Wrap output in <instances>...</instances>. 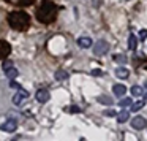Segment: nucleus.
Here are the masks:
<instances>
[{
  "label": "nucleus",
  "mask_w": 147,
  "mask_h": 141,
  "mask_svg": "<svg viewBox=\"0 0 147 141\" xmlns=\"http://www.w3.org/2000/svg\"><path fill=\"white\" fill-rule=\"evenodd\" d=\"M30 24V18L22 11H16V13L10 14V26L13 29H26Z\"/></svg>",
  "instance_id": "obj_1"
},
{
  "label": "nucleus",
  "mask_w": 147,
  "mask_h": 141,
  "mask_svg": "<svg viewBox=\"0 0 147 141\" xmlns=\"http://www.w3.org/2000/svg\"><path fill=\"white\" fill-rule=\"evenodd\" d=\"M109 51V43L106 40H98V41L93 45V54L95 56H105Z\"/></svg>",
  "instance_id": "obj_2"
},
{
  "label": "nucleus",
  "mask_w": 147,
  "mask_h": 141,
  "mask_svg": "<svg viewBox=\"0 0 147 141\" xmlns=\"http://www.w3.org/2000/svg\"><path fill=\"white\" fill-rule=\"evenodd\" d=\"M27 98H29V92H27V90H24L22 87H19V89H16V94L13 95V103L16 106H21Z\"/></svg>",
  "instance_id": "obj_3"
},
{
  "label": "nucleus",
  "mask_w": 147,
  "mask_h": 141,
  "mask_svg": "<svg viewBox=\"0 0 147 141\" xmlns=\"http://www.w3.org/2000/svg\"><path fill=\"white\" fill-rule=\"evenodd\" d=\"M131 127L134 128V130H142V128L147 127V119L144 117V116H134L133 119H131Z\"/></svg>",
  "instance_id": "obj_4"
},
{
  "label": "nucleus",
  "mask_w": 147,
  "mask_h": 141,
  "mask_svg": "<svg viewBox=\"0 0 147 141\" xmlns=\"http://www.w3.org/2000/svg\"><path fill=\"white\" fill-rule=\"evenodd\" d=\"M16 128H18V121H16V119H7L3 124L0 125V130L8 132V133H13V132H16Z\"/></svg>",
  "instance_id": "obj_5"
},
{
  "label": "nucleus",
  "mask_w": 147,
  "mask_h": 141,
  "mask_svg": "<svg viewBox=\"0 0 147 141\" xmlns=\"http://www.w3.org/2000/svg\"><path fill=\"white\" fill-rule=\"evenodd\" d=\"M35 98L38 103H48L49 98H51V94H49L48 89H38L35 94Z\"/></svg>",
  "instance_id": "obj_6"
},
{
  "label": "nucleus",
  "mask_w": 147,
  "mask_h": 141,
  "mask_svg": "<svg viewBox=\"0 0 147 141\" xmlns=\"http://www.w3.org/2000/svg\"><path fill=\"white\" fill-rule=\"evenodd\" d=\"M78 46L82 48V49L92 48V38H89V37H79V38H78Z\"/></svg>",
  "instance_id": "obj_7"
},
{
  "label": "nucleus",
  "mask_w": 147,
  "mask_h": 141,
  "mask_svg": "<svg viewBox=\"0 0 147 141\" xmlns=\"http://www.w3.org/2000/svg\"><path fill=\"white\" fill-rule=\"evenodd\" d=\"M112 94H114L115 97H123L125 94H127V87H125L123 84H114V86H112Z\"/></svg>",
  "instance_id": "obj_8"
},
{
  "label": "nucleus",
  "mask_w": 147,
  "mask_h": 141,
  "mask_svg": "<svg viewBox=\"0 0 147 141\" xmlns=\"http://www.w3.org/2000/svg\"><path fill=\"white\" fill-rule=\"evenodd\" d=\"M115 117H117L119 124H123V122H127L128 119H130V111H120V113L115 114Z\"/></svg>",
  "instance_id": "obj_9"
},
{
  "label": "nucleus",
  "mask_w": 147,
  "mask_h": 141,
  "mask_svg": "<svg viewBox=\"0 0 147 141\" xmlns=\"http://www.w3.org/2000/svg\"><path fill=\"white\" fill-rule=\"evenodd\" d=\"M128 75H130V71H128L125 67H117V70H115V76L120 78V79H127Z\"/></svg>",
  "instance_id": "obj_10"
},
{
  "label": "nucleus",
  "mask_w": 147,
  "mask_h": 141,
  "mask_svg": "<svg viewBox=\"0 0 147 141\" xmlns=\"http://www.w3.org/2000/svg\"><path fill=\"white\" fill-rule=\"evenodd\" d=\"M3 73L7 75L10 79H14V78L19 75V71H18V68H14V65H13V67H10V68H7V70H3Z\"/></svg>",
  "instance_id": "obj_11"
},
{
  "label": "nucleus",
  "mask_w": 147,
  "mask_h": 141,
  "mask_svg": "<svg viewBox=\"0 0 147 141\" xmlns=\"http://www.w3.org/2000/svg\"><path fill=\"white\" fill-rule=\"evenodd\" d=\"M138 46V38L133 35V33H130V37H128V48L131 49V51H134Z\"/></svg>",
  "instance_id": "obj_12"
},
{
  "label": "nucleus",
  "mask_w": 147,
  "mask_h": 141,
  "mask_svg": "<svg viewBox=\"0 0 147 141\" xmlns=\"http://www.w3.org/2000/svg\"><path fill=\"white\" fill-rule=\"evenodd\" d=\"M142 94H144L142 86H133L131 87V95L133 97H142Z\"/></svg>",
  "instance_id": "obj_13"
},
{
  "label": "nucleus",
  "mask_w": 147,
  "mask_h": 141,
  "mask_svg": "<svg viewBox=\"0 0 147 141\" xmlns=\"http://www.w3.org/2000/svg\"><path fill=\"white\" fill-rule=\"evenodd\" d=\"M112 60L115 62V64H127V56L125 54H114V57H112Z\"/></svg>",
  "instance_id": "obj_14"
},
{
  "label": "nucleus",
  "mask_w": 147,
  "mask_h": 141,
  "mask_svg": "<svg viewBox=\"0 0 147 141\" xmlns=\"http://www.w3.org/2000/svg\"><path fill=\"white\" fill-rule=\"evenodd\" d=\"M98 103H101V105H112L114 100L108 95H101V97H98Z\"/></svg>",
  "instance_id": "obj_15"
},
{
  "label": "nucleus",
  "mask_w": 147,
  "mask_h": 141,
  "mask_svg": "<svg viewBox=\"0 0 147 141\" xmlns=\"http://www.w3.org/2000/svg\"><path fill=\"white\" fill-rule=\"evenodd\" d=\"M144 106H146V100H139V102H136L133 105L131 103V111H139V109H142Z\"/></svg>",
  "instance_id": "obj_16"
},
{
  "label": "nucleus",
  "mask_w": 147,
  "mask_h": 141,
  "mask_svg": "<svg viewBox=\"0 0 147 141\" xmlns=\"http://www.w3.org/2000/svg\"><path fill=\"white\" fill-rule=\"evenodd\" d=\"M67 76H68V73H67V71H63V70H59L57 73L54 75V78H55L57 81H63V79H67Z\"/></svg>",
  "instance_id": "obj_17"
},
{
  "label": "nucleus",
  "mask_w": 147,
  "mask_h": 141,
  "mask_svg": "<svg viewBox=\"0 0 147 141\" xmlns=\"http://www.w3.org/2000/svg\"><path fill=\"white\" fill-rule=\"evenodd\" d=\"M131 103H133V100L131 98H123L119 102V106H122V108H127V106H131Z\"/></svg>",
  "instance_id": "obj_18"
},
{
  "label": "nucleus",
  "mask_w": 147,
  "mask_h": 141,
  "mask_svg": "<svg viewBox=\"0 0 147 141\" xmlns=\"http://www.w3.org/2000/svg\"><path fill=\"white\" fill-rule=\"evenodd\" d=\"M115 114H117V111H114V109H106L105 111L106 117H115Z\"/></svg>",
  "instance_id": "obj_19"
},
{
  "label": "nucleus",
  "mask_w": 147,
  "mask_h": 141,
  "mask_svg": "<svg viewBox=\"0 0 147 141\" xmlns=\"http://www.w3.org/2000/svg\"><path fill=\"white\" fill-rule=\"evenodd\" d=\"M13 67V62L11 60H3V64H2V70H7V68Z\"/></svg>",
  "instance_id": "obj_20"
},
{
  "label": "nucleus",
  "mask_w": 147,
  "mask_h": 141,
  "mask_svg": "<svg viewBox=\"0 0 147 141\" xmlns=\"http://www.w3.org/2000/svg\"><path fill=\"white\" fill-rule=\"evenodd\" d=\"M90 75H92V76H103V71L100 70V68H95V70L90 71Z\"/></svg>",
  "instance_id": "obj_21"
},
{
  "label": "nucleus",
  "mask_w": 147,
  "mask_h": 141,
  "mask_svg": "<svg viewBox=\"0 0 147 141\" xmlns=\"http://www.w3.org/2000/svg\"><path fill=\"white\" fill-rule=\"evenodd\" d=\"M68 111H70V113H74V114H76V113H81V108H79V106H70V108H68Z\"/></svg>",
  "instance_id": "obj_22"
},
{
  "label": "nucleus",
  "mask_w": 147,
  "mask_h": 141,
  "mask_svg": "<svg viewBox=\"0 0 147 141\" xmlns=\"http://www.w3.org/2000/svg\"><path fill=\"white\" fill-rule=\"evenodd\" d=\"M146 38H147V30L144 29V30H141V32H139V40H141V41H144Z\"/></svg>",
  "instance_id": "obj_23"
},
{
  "label": "nucleus",
  "mask_w": 147,
  "mask_h": 141,
  "mask_svg": "<svg viewBox=\"0 0 147 141\" xmlns=\"http://www.w3.org/2000/svg\"><path fill=\"white\" fill-rule=\"evenodd\" d=\"M10 87H11V89H19L21 86H19V84H18V83H14L13 79H11V81H10Z\"/></svg>",
  "instance_id": "obj_24"
},
{
  "label": "nucleus",
  "mask_w": 147,
  "mask_h": 141,
  "mask_svg": "<svg viewBox=\"0 0 147 141\" xmlns=\"http://www.w3.org/2000/svg\"><path fill=\"white\" fill-rule=\"evenodd\" d=\"M93 5H95V7H98V5H100V0H93Z\"/></svg>",
  "instance_id": "obj_25"
},
{
  "label": "nucleus",
  "mask_w": 147,
  "mask_h": 141,
  "mask_svg": "<svg viewBox=\"0 0 147 141\" xmlns=\"http://www.w3.org/2000/svg\"><path fill=\"white\" fill-rule=\"evenodd\" d=\"M144 89H147V84H146V86H144Z\"/></svg>",
  "instance_id": "obj_26"
},
{
  "label": "nucleus",
  "mask_w": 147,
  "mask_h": 141,
  "mask_svg": "<svg viewBox=\"0 0 147 141\" xmlns=\"http://www.w3.org/2000/svg\"><path fill=\"white\" fill-rule=\"evenodd\" d=\"M144 97H146V100H147V94H146V95H144Z\"/></svg>",
  "instance_id": "obj_27"
}]
</instances>
